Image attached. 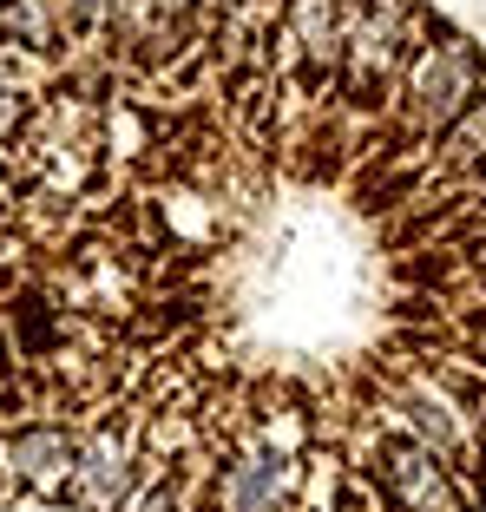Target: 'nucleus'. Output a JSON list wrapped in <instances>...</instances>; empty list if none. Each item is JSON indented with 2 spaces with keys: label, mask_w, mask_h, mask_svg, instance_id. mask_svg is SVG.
<instances>
[{
  "label": "nucleus",
  "mask_w": 486,
  "mask_h": 512,
  "mask_svg": "<svg viewBox=\"0 0 486 512\" xmlns=\"http://www.w3.org/2000/svg\"><path fill=\"white\" fill-rule=\"evenodd\" d=\"M381 460H388L381 473H388V486L408 499V512H460L454 493L441 486V473H434V460H427V453H414V447H401V440H388V447H381Z\"/></svg>",
  "instance_id": "f257e3e1"
},
{
  "label": "nucleus",
  "mask_w": 486,
  "mask_h": 512,
  "mask_svg": "<svg viewBox=\"0 0 486 512\" xmlns=\"http://www.w3.org/2000/svg\"><path fill=\"white\" fill-rule=\"evenodd\" d=\"M7 460H14L27 480H53L60 467H73V447H66V434H20L14 447H7Z\"/></svg>",
  "instance_id": "f03ea898"
},
{
  "label": "nucleus",
  "mask_w": 486,
  "mask_h": 512,
  "mask_svg": "<svg viewBox=\"0 0 486 512\" xmlns=\"http://www.w3.org/2000/svg\"><path fill=\"white\" fill-rule=\"evenodd\" d=\"M276 480H283V473L270 467V460H257V467H243L237 480H230V512H263L270 506V493H276Z\"/></svg>",
  "instance_id": "7ed1b4c3"
},
{
  "label": "nucleus",
  "mask_w": 486,
  "mask_h": 512,
  "mask_svg": "<svg viewBox=\"0 0 486 512\" xmlns=\"http://www.w3.org/2000/svg\"><path fill=\"white\" fill-rule=\"evenodd\" d=\"M145 512H171V499H165V493H158V499H152V506H145Z\"/></svg>",
  "instance_id": "20e7f679"
}]
</instances>
